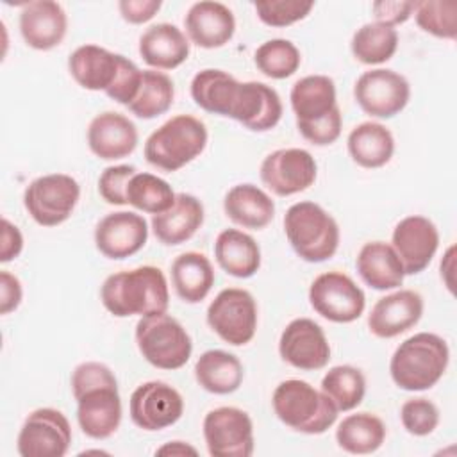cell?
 Segmentation results:
<instances>
[{
	"instance_id": "obj_32",
	"label": "cell",
	"mask_w": 457,
	"mask_h": 457,
	"mask_svg": "<svg viewBox=\"0 0 457 457\" xmlns=\"http://www.w3.org/2000/svg\"><path fill=\"white\" fill-rule=\"evenodd\" d=\"M214 268L200 252H184L171 262V284L186 303L202 302L214 286Z\"/></svg>"
},
{
	"instance_id": "obj_44",
	"label": "cell",
	"mask_w": 457,
	"mask_h": 457,
	"mask_svg": "<svg viewBox=\"0 0 457 457\" xmlns=\"http://www.w3.org/2000/svg\"><path fill=\"white\" fill-rule=\"evenodd\" d=\"M137 170L132 164L107 166L98 179V193L111 205H127V186Z\"/></svg>"
},
{
	"instance_id": "obj_7",
	"label": "cell",
	"mask_w": 457,
	"mask_h": 457,
	"mask_svg": "<svg viewBox=\"0 0 457 457\" xmlns=\"http://www.w3.org/2000/svg\"><path fill=\"white\" fill-rule=\"evenodd\" d=\"M80 198L79 182L66 173H48L34 179L23 193V205L41 227L64 223Z\"/></svg>"
},
{
	"instance_id": "obj_16",
	"label": "cell",
	"mask_w": 457,
	"mask_h": 457,
	"mask_svg": "<svg viewBox=\"0 0 457 457\" xmlns=\"http://www.w3.org/2000/svg\"><path fill=\"white\" fill-rule=\"evenodd\" d=\"M77 400V421L91 439L111 437L121 423V398L118 380L100 384L73 396Z\"/></svg>"
},
{
	"instance_id": "obj_40",
	"label": "cell",
	"mask_w": 457,
	"mask_h": 457,
	"mask_svg": "<svg viewBox=\"0 0 457 457\" xmlns=\"http://www.w3.org/2000/svg\"><path fill=\"white\" fill-rule=\"evenodd\" d=\"M257 70L270 79H287L291 77L302 62L300 50L289 39L275 37L264 41L253 54Z\"/></svg>"
},
{
	"instance_id": "obj_34",
	"label": "cell",
	"mask_w": 457,
	"mask_h": 457,
	"mask_svg": "<svg viewBox=\"0 0 457 457\" xmlns=\"http://www.w3.org/2000/svg\"><path fill=\"white\" fill-rule=\"evenodd\" d=\"M245 371L241 361L225 350H207L195 364V378L212 395H230L239 389Z\"/></svg>"
},
{
	"instance_id": "obj_46",
	"label": "cell",
	"mask_w": 457,
	"mask_h": 457,
	"mask_svg": "<svg viewBox=\"0 0 457 457\" xmlns=\"http://www.w3.org/2000/svg\"><path fill=\"white\" fill-rule=\"evenodd\" d=\"M141 79H143V71L130 59L123 57L120 75H118L114 86L105 95L121 105H129L139 91Z\"/></svg>"
},
{
	"instance_id": "obj_29",
	"label": "cell",
	"mask_w": 457,
	"mask_h": 457,
	"mask_svg": "<svg viewBox=\"0 0 457 457\" xmlns=\"http://www.w3.org/2000/svg\"><path fill=\"white\" fill-rule=\"evenodd\" d=\"M223 211L234 223L245 228L261 230L271 223L275 204L261 187L253 184H237L227 191Z\"/></svg>"
},
{
	"instance_id": "obj_2",
	"label": "cell",
	"mask_w": 457,
	"mask_h": 457,
	"mask_svg": "<svg viewBox=\"0 0 457 457\" xmlns=\"http://www.w3.org/2000/svg\"><path fill=\"white\" fill-rule=\"evenodd\" d=\"M450 361L446 341L432 332H418L395 350L389 373L393 382L405 391H425L445 375Z\"/></svg>"
},
{
	"instance_id": "obj_1",
	"label": "cell",
	"mask_w": 457,
	"mask_h": 457,
	"mask_svg": "<svg viewBox=\"0 0 457 457\" xmlns=\"http://www.w3.org/2000/svg\"><path fill=\"white\" fill-rule=\"evenodd\" d=\"M100 300L116 318L161 314L170 305L168 280L155 266L116 271L104 280Z\"/></svg>"
},
{
	"instance_id": "obj_17",
	"label": "cell",
	"mask_w": 457,
	"mask_h": 457,
	"mask_svg": "<svg viewBox=\"0 0 457 457\" xmlns=\"http://www.w3.org/2000/svg\"><path fill=\"white\" fill-rule=\"evenodd\" d=\"M391 246L400 257L405 275L421 273L437 252V227L425 216H405L393 230Z\"/></svg>"
},
{
	"instance_id": "obj_39",
	"label": "cell",
	"mask_w": 457,
	"mask_h": 457,
	"mask_svg": "<svg viewBox=\"0 0 457 457\" xmlns=\"http://www.w3.org/2000/svg\"><path fill=\"white\" fill-rule=\"evenodd\" d=\"M175 196V191L164 179L145 171L134 173L127 186V204L148 214L168 211L173 205Z\"/></svg>"
},
{
	"instance_id": "obj_51",
	"label": "cell",
	"mask_w": 457,
	"mask_h": 457,
	"mask_svg": "<svg viewBox=\"0 0 457 457\" xmlns=\"http://www.w3.org/2000/svg\"><path fill=\"white\" fill-rule=\"evenodd\" d=\"M198 450L186 441H170L155 450V455H196Z\"/></svg>"
},
{
	"instance_id": "obj_24",
	"label": "cell",
	"mask_w": 457,
	"mask_h": 457,
	"mask_svg": "<svg viewBox=\"0 0 457 457\" xmlns=\"http://www.w3.org/2000/svg\"><path fill=\"white\" fill-rule=\"evenodd\" d=\"M184 27L191 43L200 48H220L227 45L236 30L232 11L221 2H196L189 7Z\"/></svg>"
},
{
	"instance_id": "obj_14",
	"label": "cell",
	"mask_w": 457,
	"mask_h": 457,
	"mask_svg": "<svg viewBox=\"0 0 457 457\" xmlns=\"http://www.w3.org/2000/svg\"><path fill=\"white\" fill-rule=\"evenodd\" d=\"M318 166L303 148H278L261 164L262 184L277 196H291L309 189L316 180Z\"/></svg>"
},
{
	"instance_id": "obj_8",
	"label": "cell",
	"mask_w": 457,
	"mask_h": 457,
	"mask_svg": "<svg viewBox=\"0 0 457 457\" xmlns=\"http://www.w3.org/2000/svg\"><path fill=\"white\" fill-rule=\"evenodd\" d=\"M209 327L228 345L250 343L257 330V303L246 289H221L207 307Z\"/></svg>"
},
{
	"instance_id": "obj_30",
	"label": "cell",
	"mask_w": 457,
	"mask_h": 457,
	"mask_svg": "<svg viewBox=\"0 0 457 457\" xmlns=\"http://www.w3.org/2000/svg\"><path fill=\"white\" fill-rule=\"evenodd\" d=\"M291 107L296 123H311L330 114L337 105L336 84L327 75H307L291 87Z\"/></svg>"
},
{
	"instance_id": "obj_37",
	"label": "cell",
	"mask_w": 457,
	"mask_h": 457,
	"mask_svg": "<svg viewBox=\"0 0 457 457\" xmlns=\"http://www.w3.org/2000/svg\"><path fill=\"white\" fill-rule=\"evenodd\" d=\"M173 98V80L162 71L145 70L139 91L127 107L134 116L141 120H152L164 114L171 107Z\"/></svg>"
},
{
	"instance_id": "obj_19",
	"label": "cell",
	"mask_w": 457,
	"mask_h": 457,
	"mask_svg": "<svg viewBox=\"0 0 457 457\" xmlns=\"http://www.w3.org/2000/svg\"><path fill=\"white\" fill-rule=\"evenodd\" d=\"M423 314V298L418 291L400 289L375 302L368 316V328L382 339L396 337L412 328Z\"/></svg>"
},
{
	"instance_id": "obj_49",
	"label": "cell",
	"mask_w": 457,
	"mask_h": 457,
	"mask_svg": "<svg viewBox=\"0 0 457 457\" xmlns=\"http://www.w3.org/2000/svg\"><path fill=\"white\" fill-rule=\"evenodd\" d=\"M23 298L21 282L7 270L0 271V314H9L18 309Z\"/></svg>"
},
{
	"instance_id": "obj_20",
	"label": "cell",
	"mask_w": 457,
	"mask_h": 457,
	"mask_svg": "<svg viewBox=\"0 0 457 457\" xmlns=\"http://www.w3.org/2000/svg\"><path fill=\"white\" fill-rule=\"evenodd\" d=\"M68 30V16L61 4L52 0L27 2L20 12V32L34 50H52L62 43Z\"/></svg>"
},
{
	"instance_id": "obj_10",
	"label": "cell",
	"mask_w": 457,
	"mask_h": 457,
	"mask_svg": "<svg viewBox=\"0 0 457 457\" xmlns=\"http://www.w3.org/2000/svg\"><path fill=\"white\" fill-rule=\"evenodd\" d=\"M71 445V427L68 418L52 407L32 411L16 439L21 457H62Z\"/></svg>"
},
{
	"instance_id": "obj_11",
	"label": "cell",
	"mask_w": 457,
	"mask_h": 457,
	"mask_svg": "<svg viewBox=\"0 0 457 457\" xmlns=\"http://www.w3.org/2000/svg\"><path fill=\"white\" fill-rule=\"evenodd\" d=\"M204 439L212 457H250L253 453V423L239 407H216L204 418Z\"/></svg>"
},
{
	"instance_id": "obj_33",
	"label": "cell",
	"mask_w": 457,
	"mask_h": 457,
	"mask_svg": "<svg viewBox=\"0 0 457 457\" xmlns=\"http://www.w3.org/2000/svg\"><path fill=\"white\" fill-rule=\"evenodd\" d=\"M348 154L353 162L362 168H382L395 152V137L391 130L378 121H362L348 134Z\"/></svg>"
},
{
	"instance_id": "obj_31",
	"label": "cell",
	"mask_w": 457,
	"mask_h": 457,
	"mask_svg": "<svg viewBox=\"0 0 457 457\" xmlns=\"http://www.w3.org/2000/svg\"><path fill=\"white\" fill-rule=\"evenodd\" d=\"M239 80L216 68L198 71L191 80V98L198 107L211 114L228 118L237 96Z\"/></svg>"
},
{
	"instance_id": "obj_6",
	"label": "cell",
	"mask_w": 457,
	"mask_h": 457,
	"mask_svg": "<svg viewBox=\"0 0 457 457\" xmlns=\"http://www.w3.org/2000/svg\"><path fill=\"white\" fill-rule=\"evenodd\" d=\"M136 343L143 359L159 370L182 368L193 352L187 330L166 312L141 316L136 325Z\"/></svg>"
},
{
	"instance_id": "obj_28",
	"label": "cell",
	"mask_w": 457,
	"mask_h": 457,
	"mask_svg": "<svg viewBox=\"0 0 457 457\" xmlns=\"http://www.w3.org/2000/svg\"><path fill=\"white\" fill-rule=\"evenodd\" d=\"M218 266L236 278H248L261 268V248L257 241L237 228H225L214 241Z\"/></svg>"
},
{
	"instance_id": "obj_27",
	"label": "cell",
	"mask_w": 457,
	"mask_h": 457,
	"mask_svg": "<svg viewBox=\"0 0 457 457\" xmlns=\"http://www.w3.org/2000/svg\"><path fill=\"white\" fill-rule=\"evenodd\" d=\"M355 268L364 284L377 291L402 286L405 271L395 248L384 241L364 243L357 253Z\"/></svg>"
},
{
	"instance_id": "obj_9",
	"label": "cell",
	"mask_w": 457,
	"mask_h": 457,
	"mask_svg": "<svg viewBox=\"0 0 457 457\" xmlns=\"http://www.w3.org/2000/svg\"><path fill=\"white\" fill-rule=\"evenodd\" d=\"M309 302L321 318L334 323H352L366 307L362 289L341 271L318 275L311 282Z\"/></svg>"
},
{
	"instance_id": "obj_48",
	"label": "cell",
	"mask_w": 457,
	"mask_h": 457,
	"mask_svg": "<svg viewBox=\"0 0 457 457\" xmlns=\"http://www.w3.org/2000/svg\"><path fill=\"white\" fill-rule=\"evenodd\" d=\"M161 0H121L118 2L120 14L125 21L139 25L152 20L161 9Z\"/></svg>"
},
{
	"instance_id": "obj_12",
	"label": "cell",
	"mask_w": 457,
	"mask_h": 457,
	"mask_svg": "<svg viewBox=\"0 0 457 457\" xmlns=\"http://www.w3.org/2000/svg\"><path fill=\"white\" fill-rule=\"evenodd\" d=\"M353 98L366 114L373 118H393L407 105L411 86L398 71L377 68L364 71L357 79Z\"/></svg>"
},
{
	"instance_id": "obj_21",
	"label": "cell",
	"mask_w": 457,
	"mask_h": 457,
	"mask_svg": "<svg viewBox=\"0 0 457 457\" xmlns=\"http://www.w3.org/2000/svg\"><path fill=\"white\" fill-rule=\"evenodd\" d=\"M282 102L278 93L257 80L239 84L237 98L230 118L253 132L271 130L282 118Z\"/></svg>"
},
{
	"instance_id": "obj_41",
	"label": "cell",
	"mask_w": 457,
	"mask_h": 457,
	"mask_svg": "<svg viewBox=\"0 0 457 457\" xmlns=\"http://www.w3.org/2000/svg\"><path fill=\"white\" fill-rule=\"evenodd\" d=\"M414 18L418 27L441 39L457 37V2L453 0H425L414 4Z\"/></svg>"
},
{
	"instance_id": "obj_18",
	"label": "cell",
	"mask_w": 457,
	"mask_h": 457,
	"mask_svg": "<svg viewBox=\"0 0 457 457\" xmlns=\"http://www.w3.org/2000/svg\"><path fill=\"white\" fill-rule=\"evenodd\" d=\"M146 239V220L132 211L109 212L95 227V245L98 252L114 261L137 253L145 246Z\"/></svg>"
},
{
	"instance_id": "obj_5",
	"label": "cell",
	"mask_w": 457,
	"mask_h": 457,
	"mask_svg": "<svg viewBox=\"0 0 457 457\" xmlns=\"http://www.w3.org/2000/svg\"><path fill=\"white\" fill-rule=\"evenodd\" d=\"M205 145V123L191 114H177L146 137L145 159L152 166L171 173L196 159Z\"/></svg>"
},
{
	"instance_id": "obj_22",
	"label": "cell",
	"mask_w": 457,
	"mask_h": 457,
	"mask_svg": "<svg viewBox=\"0 0 457 457\" xmlns=\"http://www.w3.org/2000/svg\"><path fill=\"white\" fill-rule=\"evenodd\" d=\"M87 145L98 159L118 161L136 150L137 129L125 114L105 111L91 120L87 127Z\"/></svg>"
},
{
	"instance_id": "obj_45",
	"label": "cell",
	"mask_w": 457,
	"mask_h": 457,
	"mask_svg": "<svg viewBox=\"0 0 457 457\" xmlns=\"http://www.w3.org/2000/svg\"><path fill=\"white\" fill-rule=\"evenodd\" d=\"M298 132L307 139L309 143L316 146H327L332 145L341 136L343 127V114L341 109L336 107L330 114H327L321 120L311 121V123H296Z\"/></svg>"
},
{
	"instance_id": "obj_23",
	"label": "cell",
	"mask_w": 457,
	"mask_h": 457,
	"mask_svg": "<svg viewBox=\"0 0 457 457\" xmlns=\"http://www.w3.org/2000/svg\"><path fill=\"white\" fill-rule=\"evenodd\" d=\"M123 57L98 45H82L68 57V70L80 87L107 93L120 75Z\"/></svg>"
},
{
	"instance_id": "obj_38",
	"label": "cell",
	"mask_w": 457,
	"mask_h": 457,
	"mask_svg": "<svg viewBox=\"0 0 457 457\" xmlns=\"http://www.w3.org/2000/svg\"><path fill=\"white\" fill-rule=\"evenodd\" d=\"M321 391L328 396L339 412H346L361 405L366 395V378L359 368L339 364L323 375Z\"/></svg>"
},
{
	"instance_id": "obj_43",
	"label": "cell",
	"mask_w": 457,
	"mask_h": 457,
	"mask_svg": "<svg viewBox=\"0 0 457 457\" xmlns=\"http://www.w3.org/2000/svg\"><path fill=\"white\" fill-rule=\"evenodd\" d=\"M400 420L409 434L423 437L432 434L439 425V409L428 398H411L403 402L400 409Z\"/></svg>"
},
{
	"instance_id": "obj_36",
	"label": "cell",
	"mask_w": 457,
	"mask_h": 457,
	"mask_svg": "<svg viewBox=\"0 0 457 457\" xmlns=\"http://www.w3.org/2000/svg\"><path fill=\"white\" fill-rule=\"evenodd\" d=\"M352 54L362 64H382L389 61L398 48V32L395 27L373 21L364 23L352 37Z\"/></svg>"
},
{
	"instance_id": "obj_3",
	"label": "cell",
	"mask_w": 457,
	"mask_h": 457,
	"mask_svg": "<svg viewBox=\"0 0 457 457\" xmlns=\"http://www.w3.org/2000/svg\"><path fill=\"white\" fill-rule=\"evenodd\" d=\"M277 418L289 428L302 434H323L337 420V409L328 396L305 380H282L271 396Z\"/></svg>"
},
{
	"instance_id": "obj_42",
	"label": "cell",
	"mask_w": 457,
	"mask_h": 457,
	"mask_svg": "<svg viewBox=\"0 0 457 457\" xmlns=\"http://www.w3.org/2000/svg\"><path fill=\"white\" fill-rule=\"evenodd\" d=\"M314 7V2L302 0H266L253 2L257 18L268 27H287L303 20Z\"/></svg>"
},
{
	"instance_id": "obj_13",
	"label": "cell",
	"mask_w": 457,
	"mask_h": 457,
	"mask_svg": "<svg viewBox=\"0 0 457 457\" xmlns=\"http://www.w3.org/2000/svg\"><path fill=\"white\" fill-rule=\"evenodd\" d=\"M129 412L136 427L146 432L162 430L180 420L184 398L173 386L162 380H150L132 391Z\"/></svg>"
},
{
	"instance_id": "obj_35",
	"label": "cell",
	"mask_w": 457,
	"mask_h": 457,
	"mask_svg": "<svg viewBox=\"0 0 457 457\" xmlns=\"http://www.w3.org/2000/svg\"><path fill=\"white\" fill-rule=\"evenodd\" d=\"M386 439L384 421L371 412H355L343 418L336 428L337 446L353 455L377 452Z\"/></svg>"
},
{
	"instance_id": "obj_50",
	"label": "cell",
	"mask_w": 457,
	"mask_h": 457,
	"mask_svg": "<svg viewBox=\"0 0 457 457\" xmlns=\"http://www.w3.org/2000/svg\"><path fill=\"white\" fill-rule=\"evenodd\" d=\"M23 250V236L20 228L7 218H2V243H0V261L9 262L16 259Z\"/></svg>"
},
{
	"instance_id": "obj_15",
	"label": "cell",
	"mask_w": 457,
	"mask_h": 457,
	"mask_svg": "<svg viewBox=\"0 0 457 457\" xmlns=\"http://www.w3.org/2000/svg\"><path fill=\"white\" fill-rule=\"evenodd\" d=\"M282 361L293 368L312 371L330 361V345L323 328L311 318H296L286 325L278 339Z\"/></svg>"
},
{
	"instance_id": "obj_25",
	"label": "cell",
	"mask_w": 457,
	"mask_h": 457,
	"mask_svg": "<svg viewBox=\"0 0 457 457\" xmlns=\"http://www.w3.org/2000/svg\"><path fill=\"white\" fill-rule=\"evenodd\" d=\"M204 223L202 202L187 193H177L173 205L152 216V230L155 237L168 246L182 245L191 239Z\"/></svg>"
},
{
	"instance_id": "obj_47",
	"label": "cell",
	"mask_w": 457,
	"mask_h": 457,
	"mask_svg": "<svg viewBox=\"0 0 457 457\" xmlns=\"http://www.w3.org/2000/svg\"><path fill=\"white\" fill-rule=\"evenodd\" d=\"M416 2H400V0H378L371 4V11L375 16V21L395 27L400 23H405L411 14L414 12Z\"/></svg>"
},
{
	"instance_id": "obj_26",
	"label": "cell",
	"mask_w": 457,
	"mask_h": 457,
	"mask_svg": "<svg viewBox=\"0 0 457 457\" xmlns=\"http://www.w3.org/2000/svg\"><path fill=\"white\" fill-rule=\"evenodd\" d=\"M141 59L155 70H173L189 55V39L171 23H155L139 37Z\"/></svg>"
},
{
	"instance_id": "obj_4",
	"label": "cell",
	"mask_w": 457,
	"mask_h": 457,
	"mask_svg": "<svg viewBox=\"0 0 457 457\" xmlns=\"http://www.w3.org/2000/svg\"><path fill=\"white\" fill-rule=\"evenodd\" d=\"M284 232L295 253L307 262H323L337 252L339 225L314 202H296L284 216Z\"/></svg>"
}]
</instances>
